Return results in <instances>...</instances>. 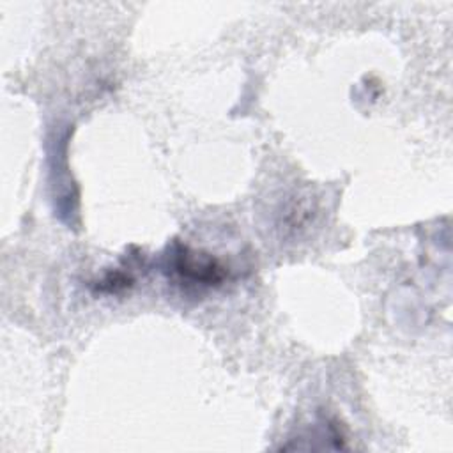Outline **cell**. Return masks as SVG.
<instances>
[{"instance_id":"6da1fadb","label":"cell","mask_w":453,"mask_h":453,"mask_svg":"<svg viewBox=\"0 0 453 453\" xmlns=\"http://www.w3.org/2000/svg\"><path fill=\"white\" fill-rule=\"evenodd\" d=\"M168 267L182 285L191 288L218 287L228 276V269L216 257L179 242L168 255Z\"/></svg>"},{"instance_id":"7a4b0ae2","label":"cell","mask_w":453,"mask_h":453,"mask_svg":"<svg viewBox=\"0 0 453 453\" xmlns=\"http://www.w3.org/2000/svg\"><path fill=\"white\" fill-rule=\"evenodd\" d=\"M131 285H133L131 274H126L122 271H113V273H108L103 280L97 281V290L115 294V292H120V290H124Z\"/></svg>"}]
</instances>
